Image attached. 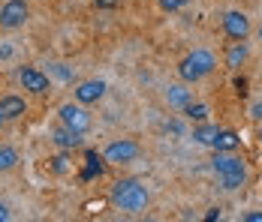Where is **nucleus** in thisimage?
Instances as JSON below:
<instances>
[{"mask_svg": "<svg viewBox=\"0 0 262 222\" xmlns=\"http://www.w3.org/2000/svg\"><path fill=\"white\" fill-rule=\"evenodd\" d=\"M211 168H214L217 180H220V189H226V192H235V189H241L247 183V168L235 156V150H214Z\"/></svg>", "mask_w": 262, "mask_h": 222, "instance_id": "1", "label": "nucleus"}, {"mask_svg": "<svg viewBox=\"0 0 262 222\" xmlns=\"http://www.w3.org/2000/svg\"><path fill=\"white\" fill-rule=\"evenodd\" d=\"M112 201H115L118 210L136 216V213H142V210L148 207L151 195H148V189H145L139 180H118V183L112 186Z\"/></svg>", "mask_w": 262, "mask_h": 222, "instance_id": "2", "label": "nucleus"}, {"mask_svg": "<svg viewBox=\"0 0 262 222\" xmlns=\"http://www.w3.org/2000/svg\"><path fill=\"white\" fill-rule=\"evenodd\" d=\"M214 69H217V57H214V51L193 48L181 63H178V78H181L184 84H196V81L208 78Z\"/></svg>", "mask_w": 262, "mask_h": 222, "instance_id": "3", "label": "nucleus"}, {"mask_svg": "<svg viewBox=\"0 0 262 222\" xmlns=\"http://www.w3.org/2000/svg\"><path fill=\"white\" fill-rule=\"evenodd\" d=\"M139 153H142V147H139L133 138H118V141L105 144L103 159L112 162V165H127V162H133V159H139Z\"/></svg>", "mask_w": 262, "mask_h": 222, "instance_id": "4", "label": "nucleus"}, {"mask_svg": "<svg viewBox=\"0 0 262 222\" xmlns=\"http://www.w3.org/2000/svg\"><path fill=\"white\" fill-rule=\"evenodd\" d=\"M57 117H60V124H67L70 129H76V132H88L91 129V114H88V108L81 105V102H63L60 108H57Z\"/></svg>", "mask_w": 262, "mask_h": 222, "instance_id": "5", "label": "nucleus"}, {"mask_svg": "<svg viewBox=\"0 0 262 222\" xmlns=\"http://www.w3.org/2000/svg\"><path fill=\"white\" fill-rule=\"evenodd\" d=\"M27 18H30V6H27V0H6V3L0 6V27H3V30L25 27Z\"/></svg>", "mask_w": 262, "mask_h": 222, "instance_id": "6", "label": "nucleus"}, {"mask_svg": "<svg viewBox=\"0 0 262 222\" xmlns=\"http://www.w3.org/2000/svg\"><path fill=\"white\" fill-rule=\"evenodd\" d=\"M18 81H21V87H25L27 93H33V96H46V93L52 90L49 75L39 72L36 66H21V69H18Z\"/></svg>", "mask_w": 262, "mask_h": 222, "instance_id": "7", "label": "nucleus"}, {"mask_svg": "<svg viewBox=\"0 0 262 222\" xmlns=\"http://www.w3.org/2000/svg\"><path fill=\"white\" fill-rule=\"evenodd\" d=\"M223 33H226L232 42L247 39V36H250V18H247L244 12H238V9L226 12V15H223Z\"/></svg>", "mask_w": 262, "mask_h": 222, "instance_id": "8", "label": "nucleus"}, {"mask_svg": "<svg viewBox=\"0 0 262 222\" xmlns=\"http://www.w3.org/2000/svg\"><path fill=\"white\" fill-rule=\"evenodd\" d=\"M105 93V81L100 78H91V81H81L79 87L73 90V99L81 102V105H94V102H100Z\"/></svg>", "mask_w": 262, "mask_h": 222, "instance_id": "9", "label": "nucleus"}, {"mask_svg": "<svg viewBox=\"0 0 262 222\" xmlns=\"http://www.w3.org/2000/svg\"><path fill=\"white\" fill-rule=\"evenodd\" d=\"M25 114H27L25 96H15V93L0 96V117H3V120H21Z\"/></svg>", "mask_w": 262, "mask_h": 222, "instance_id": "10", "label": "nucleus"}, {"mask_svg": "<svg viewBox=\"0 0 262 222\" xmlns=\"http://www.w3.org/2000/svg\"><path fill=\"white\" fill-rule=\"evenodd\" d=\"M52 141L60 150H76L81 144V132L70 129L67 124H57V126H52Z\"/></svg>", "mask_w": 262, "mask_h": 222, "instance_id": "11", "label": "nucleus"}, {"mask_svg": "<svg viewBox=\"0 0 262 222\" xmlns=\"http://www.w3.org/2000/svg\"><path fill=\"white\" fill-rule=\"evenodd\" d=\"M247 54H250V48H247V42L244 39H238V42H232L229 45V51H226V69H241L244 63H247Z\"/></svg>", "mask_w": 262, "mask_h": 222, "instance_id": "12", "label": "nucleus"}, {"mask_svg": "<svg viewBox=\"0 0 262 222\" xmlns=\"http://www.w3.org/2000/svg\"><path fill=\"white\" fill-rule=\"evenodd\" d=\"M166 102L172 105V108H184L187 102H193V90L187 87V84H169V90H166Z\"/></svg>", "mask_w": 262, "mask_h": 222, "instance_id": "13", "label": "nucleus"}, {"mask_svg": "<svg viewBox=\"0 0 262 222\" xmlns=\"http://www.w3.org/2000/svg\"><path fill=\"white\" fill-rule=\"evenodd\" d=\"M217 132H220V126H214V124H196L193 126V141H199V144H214V138H217Z\"/></svg>", "mask_w": 262, "mask_h": 222, "instance_id": "14", "label": "nucleus"}, {"mask_svg": "<svg viewBox=\"0 0 262 222\" xmlns=\"http://www.w3.org/2000/svg\"><path fill=\"white\" fill-rule=\"evenodd\" d=\"M181 111L187 114V120H190V124H205V120H208V114H211L205 102H187Z\"/></svg>", "mask_w": 262, "mask_h": 222, "instance_id": "15", "label": "nucleus"}, {"mask_svg": "<svg viewBox=\"0 0 262 222\" xmlns=\"http://www.w3.org/2000/svg\"><path fill=\"white\" fill-rule=\"evenodd\" d=\"M238 144H241V138H238V132H232V129H220L211 147H214V150H235Z\"/></svg>", "mask_w": 262, "mask_h": 222, "instance_id": "16", "label": "nucleus"}, {"mask_svg": "<svg viewBox=\"0 0 262 222\" xmlns=\"http://www.w3.org/2000/svg\"><path fill=\"white\" fill-rule=\"evenodd\" d=\"M15 165H18V150L9 147V144H3V147H0V174L12 171Z\"/></svg>", "mask_w": 262, "mask_h": 222, "instance_id": "17", "label": "nucleus"}, {"mask_svg": "<svg viewBox=\"0 0 262 222\" xmlns=\"http://www.w3.org/2000/svg\"><path fill=\"white\" fill-rule=\"evenodd\" d=\"M105 171V165H103V159L94 153V150H88V168H84V180H91V177H100V174Z\"/></svg>", "mask_w": 262, "mask_h": 222, "instance_id": "18", "label": "nucleus"}, {"mask_svg": "<svg viewBox=\"0 0 262 222\" xmlns=\"http://www.w3.org/2000/svg\"><path fill=\"white\" fill-rule=\"evenodd\" d=\"M49 162H52V171H54V174H63L67 168H70V159H67L63 153H57V156H52Z\"/></svg>", "mask_w": 262, "mask_h": 222, "instance_id": "19", "label": "nucleus"}, {"mask_svg": "<svg viewBox=\"0 0 262 222\" xmlns=\"http://www.w3.org/2000/svg\"><path fill=\"white\" fill-rule=\"evenodd\" d=\"M184 3H190V0H160V6H163L166 12H175V9H181Z\"/></svg>", "mask_w": 262, "mask_h": 222, "instance_id": "20", "label": "nucleus"}, {"mask_svg": "<svg viewBox=\"0 0 262 222\" xmlns=\"http://www.w3.org/2000/svg\"><path fill=\"white\" fill-rule=\"evenodd\" d=\"M94 6L97 9H115V6H121V0H94Z\"/></svg>", "mask_w": 262, "mask_h": 222, "instance_id": "21", "label": "nucleus"}, {"mask_svg": "<svg viewBox=\"0 0 262 222\" xmlns=\"http://www.w3.org/2000/svg\"><path fill=\"white\" fill-rule=\"evenodd\" d=\"M241 219L244 222H262V210H250V213H244Z\"/></svg>", "mask_w": 262, "mask_h": 222, "instance_id": "22", "label": "nucleus"}, {"mask_svg": "<svg viewBox=\"0 0 262 222\" xmlns=\"http://www.w3.org/2000/svg\"><path fill=\"white\" fill-rule=\"evenodd\" d=\"M250 117H253V120H262V99L253 105V108H250Z\"/></svg>", "mask_w": 262, "mask_h": 222, "instance_id": "23", "label": "nucleus"}, {"mask_svg": "<svg viewBox=\"0 0 262 222\" xmlns=\"http://www.w3.org/2000/svg\"><path fill=\"white\" fill-rule=\"evenodd\" d=\"M205 219H220V207H211L208 213H205Z\"/></svg>", "mask_w": 262, "mask_h": 222, "instance_id": "24", "label": "nucleus"}, {"mask_svg": "<svg viewBox=\"0 0 262 222\" xmlns=\"http://www.w3.org/2000/svg\"><path fill=\"white\" fill-rule=\"evenodd\" d=\"M9 219V207H6V204H0V222H6Z\"/></svg>", "mask_w": 262, "mask_h": 222, "instance_id": "25", "label": "nucleus"}, {"mask_svg": "<svg viewBox=\"0 0 262 222\" xmlns=\"http://www.w3.org/2000/svg\"><path fill=\"white\" fill-rule=\"evenodd\" d=\"M3 124H6V120H3V117H0V126H3Z\"/></svg>", "mask_w": 262, "mask_h": 222, "instance_id": "26", "label": "nucleus"}, {"mask_svg": "<svg viewBox=\"0 0 262 222\" xmlns=\"http://www.w3.org/2000/svg\"><path fill=\"white\" fill-rule=\"evenodd\" d=\"M259 39H262V27H259Z\"/></svg>", "mask_w": 262, "mask_h": 222, "instance_id": "27", "label": "nucleus"}]
</instances>
